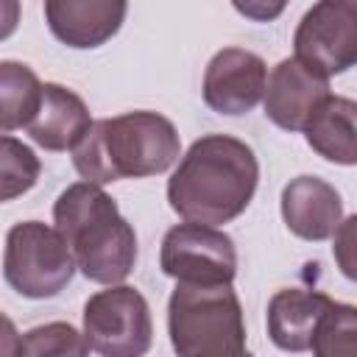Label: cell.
Listing matches in <instances>:
<instances>
[{"label":"cell","mask_w":357,"mask_h":357,"mask_svg":"<svg viewBox=\"0 0 357 357\" xmlns=\"http://www.w3.org/2000/svg\"><path fill=\"white\" fill-rule=\"evenodd\" d=\"M259 162L229 134H206L190 145L167 181V201L187 223L218 226L245 212L257 192Z\"/></svg>","instance_id":"obj_1"},{"label":"cell","mask_w":357,"mask_h":357,"mask_svg":"<svg viewBox=\"0 0 357 357\" xmlns=\"http://www.w3.org/2000/svg\"><path fill=\"white\" fill-rule=\"evenodd\" d=\"M181 151L176 126L156 112H126L89 126L73 148V165L89 184L165 173Z\"/></svg>","instance_id":"obj_2"},{"label":"cell","mask_w":357,"mask_h":357,"mask_svg":"<svg viewBox=\"0 0 357 357\" xmlns=\"http://www.w3.org/2000/svg\"><path fill=\"white\" fill-rule=\"evenodd\" d=\"M53 220L75 268L89 282L112 287L134 271L137 234L98 184H70L53 204Z\"/></svg>","instance_id":"obj_3"},{"label":"cell","mask_w":357,"mask_h":357,"mask_svg":"<svg viewBox=\"0 0 357 357\" xmlns=\"http://www.w3.org/2000/svg\"><path fill=\"white\" fill-rule=\"evenodd\" d=\"M167 332L176 357H254L231 284H176L167 301Z\"/></svg>","instance_id":"obj_4"},{"label":"cell","mask_w":357,"mask_h":357,"mask_svg":"<svg viewBox=\"0 0 357 357\" xmlns=\"http://www.w3.org/2000/svg\"><path fill=\"white\" fill-rule=\"evenodd\" d=\"M75 273V262L61 234L42 220H22L8 229L3 251V276L25 298L59 296Z\"/></svg>","instance_id":"obj_5"},{"label":"cell","mask_w":357,"mask_h":357,"mask_svg":"<svg viewBox=\"0 0 357 357\" xmlns=\"http://www.w3.org/2000/svg\"><path fill=\"white\" fill-rule=\"evenodd\" d=\"M84 337L100 357H145L153 343L145 296L128 284L95 293L84 304Z\"/></svg>","instance_id":"obj_6"},{"label":"cell","mask_w":357,"mask_h":357,"mask_svg":"<svg viewBox=\"0 0 357 357\" xmlns=\"http://www.w3.org/2000/svg\"><path fill=\"white\" fill-rule=\"evenodd\" d=\"M165 276L176 284H231L237 273V251L226 231L201 223H178L167 229L159 251Z\"/></svg>","instance_id":"obj_7"},{"label":"cell","mask_w":357,"mask_h":357,"mask_svg":"<svg viewBox=\"0 0 357 357\" xmlns=\"http://www.w3.org/2000/svg\"><path fill=\"white\" fill-rule=\"evenodd\" d=\"M293 47V59L326 81L346 73L357 61V3L321 0L307 8L296 28Z\"/></svg>","instance_id":"obj_8"},{"label":"cell","mask_w":357,"mask_h":357,"mask_svg":"<svg viewBox=\"0 0 357 357\" xmlns=\"http://www.w3.org/2000/svg\"><path fill=\"white\" fill-rule=\"evenodd\" d=\"M268 84L265 61L243 47L218 50L204 73V103L218 114H245L251 112Z\"/></svg>","instance_id":"obj_9"},{"label":"cell","mask_w":357,"mask_h":357,"mask_svg":"<svg viewBox=\"0 0 357 357\" xmlns=\"http://www.w3.org/2000/svg\"><path fill=\"white\" fill-rule=\"evenodd\" d=\"M329 95V81L296 59H282L265 84V114L284 131H301L312 109Z\"/></svg>","instance_id":"obj_10"},{"label":"cell","mask_w":357,"mask_h":357,"mask_svg":"<svg viewBox=\"0 0 357 357\" xmlns=\"http://www.w3.org/2000/svg\"><path fill=\"white\" fill-rule=\"evenodd\" d=\"M128 14V6L123 0H47L45 3V20L59 42L67 47H100L106 39H112L123 20Z\"/></svg>","instance_id":"obj_11"},{"label":"cell","mask_w":357,"mask_h":357,"mask_svg":"<svg viewBox=\"0 0 357 357\" xmlns=\"http://www.w3.org/2000/svg\"><path fill=\"white\" fill-rule=\"evenodd\" d=\"M282 218L296 237L321 243L343 223V201L329 181L298 176L282 190Z\"/></svg>","instance_id":"obj_12"},{"label":"cell","mask_w":357,"mask_h":357,"mask_svg":"<svg viewBox=\"0 0 357 357\" xmlns=\"http://www.w3.org/2000/svg\"><path fill=\"white\" fill-rule=\"evenodd\" d=\"M335 301L321 290L287 287L273 293L268 304V335L282 351H310L321 318Z\"/></svg>","instance_id":"obj_13"},{"label":"cell","mask_w":357,"mask_h":357,"mask_svg":"<svg viewBox=\"0 0 357 357\" xmlns=\"http://www.w3.org/2000/svg\"><path fill=\"white\" fill-rule=\"evenodd\" d=\"M92 117L86 103L61 84H42V100L28 123V134L45 151H73L89 131Z\"/></svg>","instance_id":"obj_14"},{"label":"cell","mask_w":357,"mask_h":357,"mask_svg":"<svg viewBox=\"0 0 357 357\" xmlns=\"http://www.w3.org/2000/svg\"><path fill=\"white\" fill-rule=\"evenodd\" d=\"M357 103L343 95H326L304 123V137L310 148L335 165L357 162Z\"/></svg>","instance_id":"obj_15"},{"label":"cell","mask_w":357,"mask_h":357,"mask_svg":"<svg viewBox=\"0 0 357 357\" xmlns=\"http://www.w3.org/2000/svg\"><path fill=\"white\" fill-rule=\"evenodd\" d=\"M42 100V81L22 61H0V131L22 128Z\"/></svg>","instance_id":"obj_16"},{"label":"cell","mask_w":357,"mask_h":357,"mask_svg":"<svg viewBox=\"0 0 357 357\" xmlns=\"http://www.w3.org/2000/svg\"><path fill=\"white\" fill-rule=\"evenodd\" d=\"M86 354H89V343L73 324L50 321L28 329L20 337L14 357H86Z\"/></svg>","instance_id":"obj_17"},{"label":"cell","mask_w":357,"mask_h":357,"mask_svg":"<svg viewBox=\"0 0 357 357\" xmlns=\"http://www.w3.org/2000/svg\"><path fill=\"white\" fill-rule=\"evenodd\" d=\"M39 156L14 137L0 134V204L25 195L39 181Z\"/></svg>","instance_id":"obj_18"},{"label":"cell","mask_w":357,"mask_h":357,"mask_svg":"<svg viewBox=\"0 0 357 357\" xmlns=\"http://www.w3.org/2000/svg\"><path fill=\"white\" fill-rule=\"evenodd\" d=\"M312 357H354L357 354V310L335 301L321 318L312 337Z\"/></svg>","instance_id":"obj_19"},{"label":"cell","mask_w":357,"mask_h":357,"mask_svg":"<svg viewBox=\"0 0 357 357\" xmlns=\"http://www.w3.org/2000/svg\"><path fill=\"white\" fill-rule=\"evenodd\" d=\"M354 223H357V218H346L340 226H337V231L332 234L335 237V257H337V262H340V268H343V273L351 279L354 276V268H351V240H354Z\"/></svg>","instance_id":"obj_20"},{"label":"cell","mask_w":357,"mask_h":357,"mask_svg":"<svg viewBox=\"0 0 357 357\" xmlns=\"http://www.w3.org/2000/svg\"><path fill=\"white\" fill-rule=\"evenodd\" d=\"M17 346H20L17 326H14V321L6 312H0V357H14Z\"/></svg>","instance_id":"obj_21"},{"label":"cell","mask_w":357,"mask_h":357,"mask_svg":"<svg viewBox=\"0 0 357 357\" xmlns=\"http://www.w3.org/2000/svg\"><path fill=\"white\" fill-rule=\"evenodd\" d=\"M20 22V3L17 0H0V39L11 36Z\"/></svg>","instance_id":"obj_22"},{"label":"cell","mask_w":357,"mask_h":357,"mask_svg":"<svg viewBox=\"0 0 357 357\" xmlns=\"http://www.w3.org/2000/svg\"><path fill=\"white\" fill-rule=\"evenodd\" d=\"M234 8L237 11H243L245 17H254V20H271V17H276V14H282V3H276V6H254V3H234Z\"/></svg>","instance_id":"obj_23"}]
</instances>
